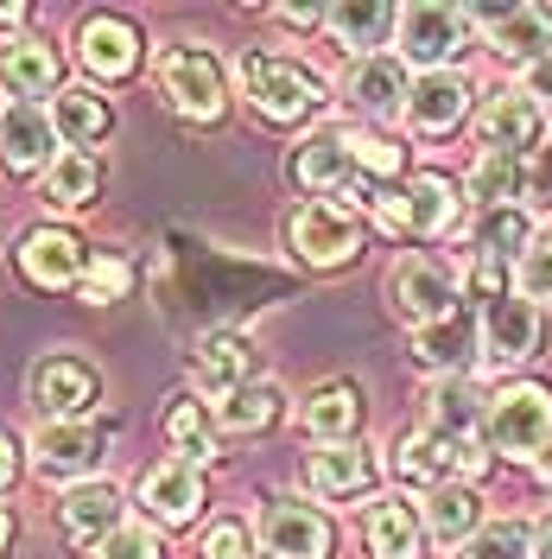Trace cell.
I'll return each mask as SVG.
<instances>
[{"label":"cell","instance_id":"8992f818","mask_svg":"<svg viewBox=\"0 0 552 559\" xmlns=\"http://www.w3.org/2000/svg\"><path fill=\"white\" fill-rule=\"evenodd\" d=\"M261 540H267L274 559H324L331 554V527H324V515H317L311 502H292V496H279V502L261 509Z\"/></svg>","mask_w":552,"mask_h":559},{"label":"cell","instance_id":"8fae6325","mask_svg":"<svg viewBox=\"0 0 552 559\" xmlns=\"http://www.w3.org/2000/svg\"><path fill=\"white\" fill-rule=\"evenodd\" d=\"M140 502H146V515H159V522H191L197 502H204V477H197V464H184V457L153 464V471L140 477Z\"/></svg>","mask_w":552,"mask_h":559},{"label":"cell","instance_id":"d4e9b609","mask_svg":"<svg viewBox=\"0 0 552 559\" xmlns=\"http://www.w3.org/2000/svg\"><path fill=\"white\" fill-rule=\"evenodd\" d=\"M51 128H58V140H70V153H83L89 140L108 134L103 96H89V90H58V96H51Z\"/></svg>","mask_w":552,"mask_h":559},{"label":"cell","instance_id":"484cf974","mask_svg":"<svg viewBox=\"0 0 552 559\" xmlns=\"http://www.w3.org/2000/svg\"><path fill=\"white\" fill-rule=\"evenodd\" d=\"M520 191H527L520 153H483V159L470 166V198H477L483 210H515Z\"/></svg>","mask_w":552,"mask_h":559},{"label":"cell","instance_id":"d590c367","mask_svg":"<svg viewBox=\"0 0 552 559\" xmlns=\"http://www.w3.org/2000/svg\"><path fill=\"white\" fill-rule=\"evenodd\" d=\"M515 293L527 299V306H540V299H552V236H540V242H527V254L515 261Z\"/></svg>","mask_w":552,"mask_h":559},{"label":"cell","instance_id":"f1b7e54d","mask_svg":"<svg viewBox=\"0 0 552 559\" xmlns=\"http://www.w3.org/2000/svg\"><path fill=\"white\" fill-rule=\"evenodd\" d=\"M311 489L317 496H356V489L369 484V452H356V445H324V452H311Z\"/></svg>","mask_w":552,"mask_h":559},{"label":"cell","instance_id":"d6986e66","mask_svg":"<svg viewBox=\"0 0 552 559\" xmlns=\"http://www.w3.org/2000/svg\"><path fill=\"white\" fill-rule=\"evenodd\" d=\"M292 173H299V185H311V191H331V185H344V178L356 173V140H349L344 128H324V134H311L305 146H299V159H292Z\"/></svg>","mask_w":552,"mask_h":559},{"label":"cell","instance_id":"60d3db41","mask_svg":"<svg viewBox=\"0 0 552 559\" xmlns=\"http://www.w3.org/2000/svg\"><path fill=\"white\" fill-rule=\"evenodd\" d=\"M204 559H254V540H248L242 522H216L204 534Z\"/></svg>","mask_w":552,"mask_h":559},{"label":"cell","instance_id":"8d00e7d4","mask_svg":"<svg viewBox=\"0 0 552 559\" xmlns=\"http://www.w3.org/2000/svg\"><path fill=\"white\" fill-rule=\"evenodd\" d=\"M166 432H172V445L184 452V464H191V457L204 464L209 457V419L197 414V401H178L172 414H166Z\"/></svg>","mask_w":552,"mask_h":559},{"label":"cell","instance_id":"7bdbcfd3","mask_svg":"<svg viewBox=\"0 0 552 559\" xmlns=\"http://www.w3.org/2000/svg\"><path fill=\"white\" fill-rule=\"evenodd\" d=\"M349 140H356V166H369V173H394L400 166V153L387 140H375V134H349Z\"/></svg>","mask_w":552,"mask_h":559},{"label":"cell","instance_id":"bcb514c9","mask_svg":"<svg viewBox=\"0 0 552 559\" xmlns=\"http://www.w3.org/2000/svg\"><path fill=\"white\" fill-rule=\"evenodd\" d=\"M533 559H552V522H540V534H533Z\"/></svg>","mask_w":552,"mask_h":559},{"label":"cell","instance_id":"ab89813d","mask_svg":"<svg viewBox=\"0 0 552 559\" xmlns=\"http://www.w3.org/2000/svg\"><path fill=\"white\" fill-rule=\"evenodd\" d=\"M96 559H159V540L146 527H115L103 547H96Z\"/></svg>","mask_w":552,"mask_h":559},{"label":"cell","instance_id":"f546056e","mask_svg":"<svg viewBox=\"0 0 552 559\" xmlns=\"http://www.w3.org/2000/svg\"><path fill=\"white\" fill-rule=\"evenodd\" d=\"M356 414H362V394L349 382H331V388H317L305 401V426L317 432V439H331V445H344V432L356 426Z\"/></svg>","mask_w":552,"mask_h":559},{"label":"cell","instance_id":"cb8c5ba5","mask_svg":"<svg viewBox=\"0 0 552 559\" xmlns=\"http://www.w3.org/2000/svg\"><path fill=\"white\" fill-rule=\"evenodd\" d=\"M134 58H140L134 26H121V20H89L83 26V64L96 70V76H128Z\"/></svg>","mask_w":552,"mask_h":559},{"label":"cell","instance_id":"836d02e7","mask_svg":"<svg viewBox=\"0 0 552 559\" xmlns=\"http://www.w3.org/2000/svg\"><path fill=\"white\" fill-rule=\"evenodd\" d=\"M457 559H533V534L515 527V522H489V527H477V534L464 540Z\"/></svg>","mask_w":552,"mask_h":559},{"label":"cell","instance_id":"e0dca14e","mask_svg":"<svg viewBox=\"0 0 552 559\" xmlns=\"http://www.w3.org/2000/svg\"><path fill=\"white\" fill-rule=\"evenodd\" d=\"M483 140L489 153H527L533 140H540V103L527 96V90H508V96H495V103L483 108Z\"/></svg>","mask_w":552,"mask_h":559},{"label":"cell","instance_id":"44dd1931","mask_svg":"<svg viewBox=\"0 0 552 559\" xmlns=\"http://www.w3.org/2000/svg\"><path fill=\"white\" fill-rule=\"evenodd\" d=\"M425 527H432L439 540H451V547H464V540L483 527V496L470 484H439L432 502H425Z\"/></svg>","mask_w":552,"mask_h":559},{"label":"cell","instance_id":"7dc6e473","mask_svg":"<svg viewBox=\"0 0 552 559\" xmlns=\"http://www.w3.org/2000/svg\"><path fill=\"white\" fill-rule=\"evenodd\" d=\"M13 477V452H7V439H0V484Z\"/></svg>","mask_w":552,"mask_h":559},{"label":"cell","instance_id":"f6af8a7d","mask_svg":"<svg viewBox=\"0 0 552 559\" xmlns=\"http://www.w3.org/2000/svg\"><path fill=\"white\" fill-rule=\"evenodd\" d=\"M279 20H286V26H317L324 13H317V7H279Z\"/></svg>","mask_w":552,"mask_h":559},{"label":"cell","instance_id":"d6a6232c","mask_svg":"<svg viewBox=\"0 0 552 559\" xmlns=\"http://www.w3.org/2000/svg\"><path fill=\"white\" fill-rule=\"evenodd\" d=\"M279 414V388H236V394H229V401H223V407H216V419H223V426H229V432H254V426H267V419Z\"/></svg>","mask_w":552,"mask_h":559},{"label":"cell","instance_id":"603a6c76","mask_svg":"<svg viewBox=\"0 0 552 559\" xmlns=\"http://www.w3.org/2000/svg\"><path fill=\"white\" fill-rule=\"evenodd\" d=\"M400 96H407V64L400 58H362L349 70V103L356 108L387 115V108H400Z\"/></svg>","mask_w":552,"mask_h":559},{"label":"cell","instance_id":"5b68a950","mask_svg":"<svg viewBox=\"0 0 552 559\" xmlns=\"http://www.w3.org/2000/svg\"><path fill=\"white\" fill-rule=\"evenodd\" d=\"M400 58H413V64L425 70H445V58L464 45V33H470V13H457V7H407L400 20Z\"/></svg>","mask_w":552,"mask_h":559},{"label":"cell","instance_id":"30bf717a","mask_svg":"<svg viewBox=\"0 0 552 559\" xmlns=\"http://www.w3.org/2000/svg\"><path fill=\"white\" fill-rule=\"evenodd\" d=\"M464 108H470V83H464L457 70H425L413 90H407V121H413L419 134H445V128H457Z\"/></svg>","mask_w":552,"mask_h":559},{"label":"cell","instance_id":"f907efd6","mask_svg":"<svg viewBox=\"0 0 552 559\" xmlns=\"http://www.w3.org/2000/svg\"><path fill=\"white\" fill-rule=\"evenodd\" d=\"M547 484H552V452H547Z\"/></svg>","mask_w":552,"mask_h":559},{"label":"cell","instance_id":"4fadbf2b","mask_svg":"<svg viewBox=\"0 0 552 559\" xmlns=\"http://www.w3.org/2000/svg\"><path fill=\"white\" fill-rule=\"evenodd\" d=\"M451 210H457V198H451V178L439 173H419L394 204H381V216L394 223V229H419V236H432V229H445Z\"/></svg>","mask_w":552,"mask_h":559},{"label":"cell","instance_id":"ac0fdd59","mask_svg":"<svg viewBox=\"0 0 552 559\" xmlns=\"http://www.w3.org/2000/svg\"><path fill=\"white\" fill-rule=\"evenodd\" d=\"M457 452H464V439H445V432H407L400 445H394V471L407 477V484H451V471H457Z\"/></svg>","mask_w":552,"mask_h":559},{"label":"cell","instance_id":"3957f363","mask_svg":"<svg viewBox=\"0 0 552 559\" xmlns=\"http://www.w3.org/2000/svg\"><path fill=\"white\" fill-rule=\"evenodd\" d=\"M242 90H248V103L261 115H274V121H299L317 103V76L286 64V58H242Z\"/></svg>","mask_w":552,"mask_h":559},{"label":"cell","instance_id":"7402d4cb","mask_svg":"<svg viewBox=\"0 0 552 559\" xmlns=\"http://www.w3.org/2000/svg\"><path fill=\"white\" fill-rule=\"evenodd\" d=\"M248 376V337H236V331H216V337H204L197 344V382L216 394V401H229L236 388H242Z\"/></svg>","mask_w":552,"mask_h":559},{"label":"cell","instance_id":"7a4b0ae2","mask_svg":"<svg viewBox=\"0 0 552 559\" xmlns=\"http://www.w3.org/2000/svg\"><path fill=\"white\" fill-rule=\"evenodd\" d=\"M387 293H394V312L407 318L413 331H432V324H445L451 306H457V280L445 267H432L425 254H407V261H394V274H387Z\"/></svg>","mask_w":552,"mask_h":559},{"label":"cell","instance_id":"2e32d148","mask_svg":"<svg viewBox=\"0 0 552 559\" xmlns=\"http://www.w3.org/2000/svg\"><path fill=\"white\" fill-rule=\"evenodd\" d=\"M489 45L508 51V58L540 64V58L552 51V13L547 7H508V13H489Z\"/></svg>","mask_w":552,"mask_h":559},{"label":"cell","instance_id":"ee69618b","mask_svg":"<svg viewBox=\"0 0 552 559\" xmlns=\"http://www.w3.org/2000/svg\"><path fill=\"white\" fill-rule=\"evenodd\" d=\"M520 90H527L540 108H552V51L540 58V64H527V83H520Z\"/></svg>","mask_w":552,"mask_h":559},{"label":"cell","instance_id":"52a82bcc","mask_svg":"<svg viewBox=\"0 0 552 559\" xmlns=\"http://www.w3.org/2000/svg\"><path fill=\"white\" fill-rule=\"evenodd\" d=\"M96 457H103V439L83 419H51V426H38V439H33L38 477H64V484L70 477H89Z\"/></svg>","mask_w":552,"mask_h":559},{"label":"cell","instance_id":"74e56055","mask_svg":"<svg viewBox=\"0 0 552 559\" xmlns=\"http://www.w3.org/2000/svg\"><path fill=\"white\" fill-rule=\"evenodd\" d=\"M394 20H400V13H387V7H337V13H331V26H337L349 45H375Z\"/></svg>","mask_w":552,"mask_h":559},{"label":"cell","instance_id":"9a60e30c","mask_svg":"<svg viewBox=\"0 0 552 559\" xmlns=\"http://www.w3.org/2000/svg\"><path fill=\"white\" fill-rule=\"evenodd\" d=\"M20 267L38 286H70V280H83V242L64 236V229H33L26 248H20Z\"/></svg>","mask_w":552,"mask_h":559},{"label":"cell","instance_id":"c3c4849f","mask_svg":"<svg viewBox=\"0 0 552 559\" xmlns=\"http://www.w3.org/2000/svg\"><path fill=\"white\" fill-rule=\"evenodd\" d=\"M7 534H13V515H7V509H0V547H7Z\"/></svg>","mask_w":552,"mask_h":559},{"label":"cell","instance_id":"5bb4252c","mask_svg":"<svg viewBox=\"0 0 552 559\" xmlns=\"http://www.w3.org/2000/svg\"><path fill=\"white\" fill-rule=\"evenodd\" d=\"M51 140H58V128H51V115L33 103H20V108H7L0 115V159L13 166V173H33L38 159L51 153Z\"/></svg>","mask_w":552,"mask_h":559},{"label":"cell","instance_id":"e575fe53","mask_svg":"<svg viewBox=\"0 0 552 559\" xmlns=\"http://www.w3.org/2000/svg\"><path fill=\"white\" fill-rule=\"evenodd\" d=\"M477 248H483L489 261H502V254H527V216L520 210H483V223H477Z\"/></svg>","mask_w":552,"mask_h":559},{"label":"cell","instance_id":"ba28073f","mask_svg":"<svg viewBox=\"0 0 552 559\" xmlns=\"http://www.w3.org/2000/svg\"><path fill=\"white\" fill-rule=\"evenodd\" d=\"M533 344H540V312L520 299L515 286L483 299V349L495 362H520V356H533Z\"/></svg>","mask_w":552,"mask_h":559},{"label":"cell","instance_id":"681fc988","mask_svg":"<svg viewBox=\"0 0 552 559\" xmlns=\"http://www.w3.org/2000/svg\"><path fill=\"white\" fill-rule=\"evenodd\" d=\"M20 20V7H0V26H13Z\"/></svg>","mask_w":552,"mask_h":559},{"label":"cell","instance_id":"9c48e42d","mask_svg":"<svg viewBox=\"0 0 552 559\" xmlns=\"http://www.w3.org/2000/svg\"><path fill=\"white\" fill-rule=\"evenodd\" d=\"M292 248L305 254L311 267H337L356 254V216L337 204H305L292 216Z\"/></svg>","mask_w":552,"mask_h":559},{"label":"cell","instance_id":"4316f807","mask_svg":"<svg viewBox=\"0 0 552 559\" xmlns=\"http://www.w3.org/2000/svg\"><path fill=\"white\" fill-rule=\"evenodd\" d=\"M0 83L7 90H20V96H45L51 83H58V58L33 45V38H13L7 51H0Z\"/></svg>","mask_w":552,"mask_h":559},{"label":"cell","instance_id":"b9f144b4","mask_svg":"<svg viewBox=\"0 0 552 559\" xmlns=\"http://www.w3.org/2000/svg\"><path fill=\"white\" fill-rule=\"evenodd\" d=\"M457 349H464V337L451 331V318L432 324V331H419V356H425V362H457Z\"/></svg>","mask_w":552,"mask_h":559},{"label":"cell","instance_id":"277c9868","mask_svg":"<svg viewBox=\"0 0 552 559\" xmlns=\"http://www.w3.org/2000/svg\"><path fill=\"white\" fill-rule=\"evenodd\" d=\"M159 90L172 96L178 115H197V121H209V115L223 108V70H216V58H209V51L178 45V51H166V58H159Z\"/></svg>","mask_w":552,"mask_h":559},{"label":"cell","instance_id":"f35d334b","mask_svg":"<svg viewBox=\"0 0 552 559\" xmlns=\"http://www.w3.org/2000/svg\"><path fill=\"white\" fill-rule=\"evenodd\" d=\"M121 293H128V261L103 254L96 267H83V299H89V306H108V299H121Z\"/></svg>","mask_w":552,"mask_h":559},{"label":"cell","instance_id":"7c38bea8","mask_svg":"<svg viewBox=\"0 0 552 559\" xmlns=\"http://www.w3.org/2000/svg\"><path fill=\"white\" fill-rule=\"evenodd\" d=\"M33 401L51 419H76V414L96 407V376L83 362H70V356H51V362L33 369Z\"/></svg>","mask_w":552,"mask_h":559},{"label":"cell","instance_id":"1f68e13d","mask_svg":"<svg viewBox=\"0 0 552 559\" xmlns=\"http://www.w3.org/2000/svg\"><path fill=\"white\" fill-rule=\"evenodd\" d=\"M45 191H51V204H64V210L89 204V198H96V159H89V153H58Z\"/></svg>","mask_w":552,"mask_h":559},{"label":"cell","instance_id":"83f0119b","mask_svg":"<svg viewBox=\"0 0 552 559\" xmlns=\"http://www.w3.org/2000/svg\"><path fill=\"white\" fill-rule=\"evenodd\" d=\"M419 522L407 502H375L369 509V547H375V559H419Z\"/></svg>","mask_w":552,"mask_h":559},{"label":"cell","instance_id":"6da1fadb","mask_svg":"<svg viewBox=\"0 0 552 559\" xmlns=\"http://www.w3.org/2000/svg\"><path fill=\"white\" fill-rule=\"evenodd\" d=\"M483 432L502 457H540L552 445V394L540 382L502 388L483 407Z\"/></svg>","mask_w":552,"mask_h":559},{"label":"cell","instance_id":"4dcf8cb0","mask_svg":"<svg viewBox=\"0 0 552 559\" xmlns=\"http://www.w3.org/2000/svg\"><path fill=\"white\" fill-rule=\"evenodd\" d=\"M477 419H483V401H477V388L464 382V376H445V382L432 388V432H445V439H470Z\"/></svg>","mask_w":552,"mask_h":559},{"label":"cell","instance_id":"ffe728a7","mask_svg":"<svg viewBox=\"0 0 552 559\" xmlns=\"http://www.w3.org/2000/svg\"><path fill=\"white\" fill-rule=\"evenodd\" d=\"M64 527L76 534V540H96L103 547L108 534L121 527V496H115V484H76L64 496Z\"/></svg>","mask_w":552,"mask_h":559}]
</instances>
